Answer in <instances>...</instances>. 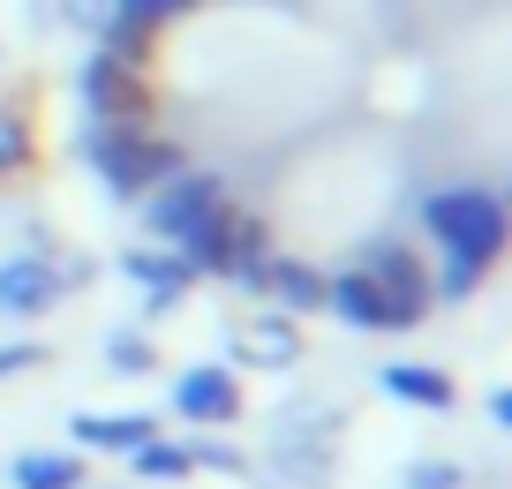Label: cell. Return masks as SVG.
I'll return each instance as SVG.
<instances>
[{"label": "cell", "instance_id": "6da1fadb", "mask_svg": "<svg viewBox=\"0 0 512 489\" xmlns=\"http://www.w3.org/2000/svg\"><path fill=\"white\" fill-rule=\"evenodd\" d=\"M422 219H430V234L445 241V294H475V279L490 271V256L505 249V204H497V189H437L430 204H422Z\"/></svg>", "mask_w": 512, "mask_h": 489}, {"label": "cell", "instance_id": "7a4b0ae2", "mask_svg": "<svg viewBox=\"0 0 512 489\" xmlns=\"http://www.w3.org/2000/svg\"><path fill=\"white\" fill-rule=\"evenodd\" d=\"M83 158L98 166V181H106L113 196H151L166 174H181V143L151 136V128H136V121H98L91 143H83Z\"/></svg>", "mask_w": 512, "mask_h": 489}, {"label": "cell", "instance_id": "3957f363", "mask_svg": "<svg viewBox=\"0 0 512 489\" xmlns=\"http://www.w3.org/2000/svg\"><path fill=\"white\" fill-rule=\"evenodd\" d=\"M219 204H226V181H219V174H189V166H181V174H166L159 189H151L144 226H151L159 241H181L189 226H204Z\"/></svg>", "mask_w": 512, "mask_h": 489}, {"label": "cell", "instance_id": "277c9868", "mask_svg": "<svg viewBox=\"0 0 512 489\" xmlns=\"http://www.w3.org/2000/svg\"><path fill=\"white\" fill-rule=\"evenodd\" d=\"M362 271L384 286V301H392V332H400V324H422V309H430V279H422L415 256L384 241V249H369V264H362Z\"/></svg>", "mask_w": 512, "mask_h": 489}, {"label": "cell", "instance_id": "5b68a950", "mask_svg": "<svg viewBox=\"0 0 512 489\" xmlns=\"http://www.w3.org/2000/svg\"><path fill=\"white\" fill-rule=\"evenodd\" d=\"M83 106H91L98 121H136V113H144V83H136V68L91 53V61H83Z\"/></svg>", "mask_w": 512, "mask_h": 489}, {"label": "cell", "instance_id": "8992f818", "mask_svg": "<svg viewBox=\"0 0 512 489\" xmlns=\"http://www.w3.org/2000/svg\"><path fill=\"white\" fill-rule=\"evenodd\" d=\"M324 301H332V316L354 324V332H392V301H384V286L369 279L362 264L339 271V279H324Z\"/></svg>", "mask_w": 512, "mask_h": 489}, {"label": "cell", "instance_id": "52a82bcc", "mask_svg": "<svg viewBox=\"0 0 512 489\" xmlns=\"http://www.w3.org/2000/svg\"><path fill=\"white\" fill-rule=\"evenodd\" d=\"M61 271H46L38 256H16V264H0V309L8 316H38V309H53L61 301Z\"/></svg>", "mask_w": 512, "mask_h": 489}, {"label": "cell", "instance_id": "ba28073f", "mask_svg": "<svg viewBox=\"0 0 512 489\" xmlns=\"http://www.w3.org/2000/svg\"><path fill=\"white\" fill-rule=\"evenodd\" d=\"M174 407L189 414V422H226V414L241 407V392H234L226 369H189V377L174 384Z\"/></svg>", "mask_w": 512, "mask_h": 489}, {"label": "cell", "instance_id": "9c48e42d", "mask_svg": "<svg viewBox=\"0 0 512 489\" xmlns=\"http://www.w3.org/2000/svg\"><path fill=\"white\" fill-rule=\"evenodd\" d=\"M377 384H384L392 399H407V407H430V414L452 407V377H445V369H430V362H392Z\"/></svg>", "mask_w": 512, "mask_h": 489}, {"label": "cell", "instance_id": "30bf717a", "mask_svg": "<svg viewBox=\"0 0 512 489\" xmlns=\"http://www.w3.org/2000/svg\"><path fill=\"white\" fill-rule=\"evenodd\" d=\"M121 264H128V279L144 286V301H151V309H166V301H181V286H189V279H196V271H189V264H181V256H151V249H136V256H121Z\"/></svg>", "mask_w": 512, "mask_h": 489}, {"label": "cell", "instance_id": "8fae6325", "mask_svg": "<svg viewBox=\"0 0 512 489\" xmlns=\"http://www.w3.org/2000/svg\"><path fill=\"white\" fill-rule=\"evenodd\" d=\"M76 437L83 444H113V452H136V444L159 437V429H151V414H83Z\"/></svg>", "mask_w": 512, "mask_h": 489}, {"label": "cell", "instance_id": "7c38bea8", "mask_svg": "<svg viewBox=\"0 0 512 489\" xmlns=\"http://www.w3.org/2000/svg\"><path fill=\"white\" fill-rule=\"evenodd\" d=\"M83 467L68 452H23L16 459V489H76Z\"/></svg>", "mask_w": 512, "mask_h": 489}, {"label": "cell", "instance_id": "4fadbf2b", "mask_svg": "<svg viewBox=\"0 0 512 489\" xmlns=\"http://www.w3.org/2000/svg\"><path fill=\"white\" fill-rule=\"evenodd\" d=\"M264 294H279L287 309H317L324 301V279L309 264H272V279H264Z\"/></svg>", "mask_w": 512, "mask_h": 489}, {"label": "cell", "instance_id": "5bb4252c", "mask_svg": "<svg viewBox=\"0 0 512 489\" xmlns=\"http://www.w3.org/2000/svg\"><path fill=\"white\" fill-rule=\"evenodd\" d=\"M136 474H151V482H181V474H189V452H181V444L144 437V444H136Z\"/></svg>", "mask_w": 512, "mask_h": 489}, {"label": "cell", "instance_id": "9a60e30c", "mask_svg": "<svg viewBox=\"0 0 512 489\" xmlns=\"http://www.w3.org/2000/svg\"><path fill=\"white\" fill-rule=\"evenodd\" d=\"M106 16H113V23H136V31L159 38V23L181 16V0H106Z\"/></svg>", "mask_w": 512, "mask_h": 489}, {"label": "cell", "instance_id": "2e32d148", "mask_svg": "<svg viewBox=\"0 0 512 489\" xmlns=\"http://www.w3.org/2000/svg\"><path fill=\"white\" fill-rule=\"evenodd\" d=\"M23 158H31V136H23V113L0 106V174H16Z\"/></svg>", "mask_w": 512, "mask_h": 489}, {"label": "cell", "instance_id": "e0dca14e", "mask_svg": "<svg viewBox=\"0 0 512 489\" xmlns=\"http://www.w3.org/2000/svg\"><path fill=\"white\" fill-rule=\"evenodd\" d=\"M106 354H113V369H151V347H144V339H128V332L113 339Z\"/></svg>", "mask_w": 512, "mask_h": 489}, {"label": "cell", "instance_id": "ac0fdd59", "mask_svg": "<svg viewBox=\"0 0 512 489\" xmlns=\"http://www.w3.org/2000/svg\"><path fill=\"white\" fill-rule=\"evenodd\" d=\"M46 354L38 347H0V377H23V369H38Z\"/></svg>", "mask_w": 512, "mask_h": 489}, {"label": "cell", "instance_id": "d6986e66", "mask_svg": "<svg viewBox=\"0 0 512 489\" xmlns=\"http://www.w3.org/2000/svg\"><path fill=\"white\" fill-rule=\"evenodd\" d=\"M61 8H68V23H83V31L106 23V0H61Z\"/></svg>", "mask_w": 512, "mask_h": 489}, {"label": "cell", "instance_id": "ffe728a7", "mask_svg": "<svg viewBox=\"0 0 512 489\" xmlns=\"http://www.w3.org/2000/svg\"><path fill=\"white\" fill-rule=\"evenodd\" d=\"M407 489H452V474L445 467H415V482H407Z\"/></svg>", "mask_w": 512, "mask_h": 489}, {"label": "cell", "instance_id": "44dd1931", "mask_svg": "<svg viewBox=\"0 0 512 489\" xmlns=\"http://www.w3.org/2000/svg\"><path fill=\"white\" fill-rule=\"evenodd\" d=\"M181 8H196V0H181Z\"/></svg>", "mask_w": 512, "mask_h": 489}]
</instances>
